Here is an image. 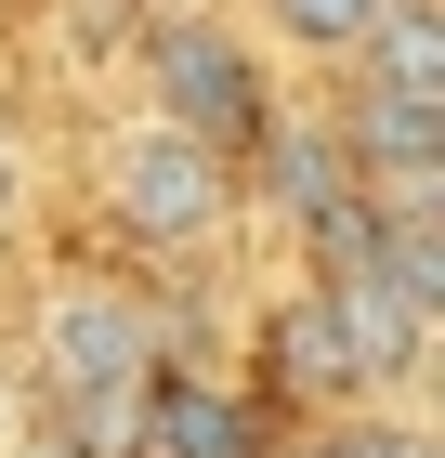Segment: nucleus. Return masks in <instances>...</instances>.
I'll return each mask as SVG.
<instances>
[{"label":"nucleus","mask_w":445,"mask_h":458,"mask_svg":"<svg viewBox=\"0 0 445 458\" xmlns=\"http://www.w3.org/2000/svg\"><path fill=\"white\" fill-rule=\"evenodd\" d=\"M144 92H158V118H171V131H197L210 157H249V131L275 118L262 66H249V39L210 27V13H171V27L144 39Z\"/></svg>","instance_id":"1"},{"label":"nucleus","mask_w":445,"mask_h":458,"mask_svg":"<svg viewBox=\"0 0 445 458\" xmlns=\"http://www.w3.org/2000/svg\"><path fill=\"white\" fill-rule=\"evenodd\" d=\"M105 197H118V223H132L144 249H210L223 223H236V157H210L197 131H132L118 157H105Z\"/></svg>","instance_id":"2"},{"label":"nucleus","mask_w":445,"mask_h":458,"mask_svg":"<svg viewBox=\"0 0 445 458\" xmlns=\"http://www.w3.org/2000/svg\"><path fill=\"white\" fill-rule=\"evenodd\" d=\"M314 288H328V327H341L354 393H419V367H432V301H406L380 262H354V276H314Z\"/></svg>","instance_id":"3"},{"label":"nucleus","mask_w":445,"mask_h":458,"mask_svg":"<svg viewBox=\"0 0 445 458\" xmlns=\"http://www.w3.org/2000/svg\"><path fill=\"white\" fill-rule=\"evenodd\" d=\"M132 458H275V445H262V420H249L223 380L158 367V380L132 393Z\"/></svg>","instance_id":"4"},{"label":"nucleus","mask_w":445,"mask_h":458,"mask_svg":"<svg viewBox=\"0 0 445 458\" xmlns=\"http://www.w3.org/2000/svg\"><path fill=\"white\" fill-rule=\"evenodd\" d=\"M354 66L393 79V92H432V106H445V0H380V27L354 39Z\"/></svg>","instance_id":"5"},{"label":"nucleus","mask_w":445,"mask_h":458,"mask_svg":"<svg viewBox=\"0 0 445 458\" xmlns=\"http://www.w3.org/2000/svg\"><path fill=\"white\" fill-rule=\"evenodd\" d=\"M275 367H288L314 406H354V367H341V327H328V288H302V301L275 315Z\"/></svg>","instance_id":"6"},{"label":"nucleus","mask_w":445,"mask_h":458,"mask_svg":"<svg viewBox=\"0 0 445 458\" xmlns=\"http://www.w3.org/2000/svg\"><path fill=\"white\" fill-rule=\"evenodd\" d=\"M302 458H432V432H419V420H380L367 393H354V406H328V432H314Z\"/></svg>","instance_id":"7"},{"label":"nucleus","mask_w":445,"mask_h":458,"mask_svg":"<svg viewBox=\"0 0 445 458\" xmlns=\"http://www.w3.org/2000/svg\"><path fill=\"white\" fill-rule=\"evenodd\" d=\"M262 27L288 39V53H354V39L380 27V0H262Z\"/></svg>","instance_id":"8"},{"label":"nucleus","mask_w":445,"mask_h":458,"mask_svg":"<svg viewBox=\"0 0 445 458\" xmlns=\"http://www.w3.org/2000/svg\"><path fill=\"white\" fill-rule=\"evenodd\" d=\"M0 458H92V445H79V432H27V445H13V432H0Z\"/></svg>","instance_id":"9"},{"label":"nucleus","mask_w":445,"mask_h":458,"mask_svg":"<svg viewBox=\"0 0 445 458\" xmlns=\"http://www.w3.org/2000/svg\"><path fill=\"white\" fill-rule=\"evenodd\" d=\"M0 432H13V393H0Z\"/></svg>","instance_id":"10"}]
</instances>
